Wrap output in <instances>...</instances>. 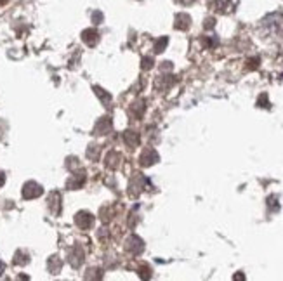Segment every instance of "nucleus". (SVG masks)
Listing matches in <instances>:
<instances>
[{
	"label": "nucleus",
	"instance_id": "6e6552de",
	"mask_svg": "<svg viewBox=\"0 0 283 281\" xmlns=\"http://www.w3.org/2000/svg\"><path fill=\"white\" fill-rule=\"evenodd\" d=\"M4 183H5V175L2 174V172H0V186H2Z\"/></svg>",
	"mask_w": 283,
	"mask_h": 281
},
{
	"label": "nucleus",
	"instance_id": "7ed1b4c3",
	"mask_svg": "<svg viewBox=\"0 0 283 281\" xmlns=\"http://www.w3.org/2000/svg\"><path fill=\"white\" fill-rule=\"evenodd\" d=\"M157 160H158L157 153H155L153 149H148V151H144V155L141 156V164L142 165H153Z\"/></svg>",
	"mask_w": 283,
	"mask_h": 281
},
{
	"label": "nucleus",
	"instance_id": "20e7f679",
	"mask_svg": "<svg viewBox=\"0 0 283 281\" xmlns=\"http://www.w3.org/2000/svg\"><path fill=\"white\" fill-rule=\"evenodd\" d=\"M189 23H191V19H189V16H186V14H179L176 18V28H177V30H186V28L189 26Z\"/></svg>",
	"mask_w": 283,
	"mask_h": 281
},
{
	"label": "nucleus",
	"instance_id": "0eeeda50",
	"mask_svg": "<svg viewBox=\"0 0 283 281\" xmlns=\"http://www.w3.org/2000/svg\"><path fill=\"white\" fill-rule=\"evenodd\" d=\"M165 44H167V38H162V40H158L157 42V47H155V52H162L165 47Z\"/></svg>",
	"mask_w": 283,
	"mask_h": 281
},
{
	"label": "nucleus",
	"instance_id": "1a4fd4ad",
	"mask_svg": "<svg viewBox=\"0 0 283 281\" xmlns=\"http://www.w3.org/2000/svg\"><path fill=\"white\" fill-rule=\"evenodd\" d=\"M5 2H7V0H0V5H2V4H5Z\"/></svg>",
	"mask_w": 283,
	"mask_h": 281
},
{
	"label": "nucleus",
	"instance_id": "f257e3e1",
	"mask_svg": "<svg viewBox=\"0 0 283 281\" xmlns=\"http://www.w3.org/2000/svg\"><path fill=\"white\" fill-rule=\"evenodd\" d=\"M44 193V189H42V186L40 184H37V183H26L23 186V196L26 198V200H31V198H39L40 194Z\"/></svg>",
	"mask_w": 283,
	"mask_h": 281
},
{
	"label": "nucleus",
	"instance_id": "39448f33",
	"mask_svg": "<svg viewBox=\"0 0 283 281\" xmlns=\"http://www.w3.org/2000/svg\"><path fill=\"white\" fill-rule=\"evenodd\" d=\"M82 37H84V40L89 44V46H94V44L97 42V31L96 30H85L84 33H82Z\"/></svg>",
	"mask_w": 283,
	"mask_h": 281
},
{
	"label": "nucleus",
	"instance_id": "423d86ee",
	"mask_svg": "<svg viewBox=\"0 0 283 281\" xmlns=\"http://www.w3.org/2000/svg\"><path fill=\"white\" fill-rule=\"evenodd\" d=\"M230 2H231V0H214L215 7H217L219 11H226V7L230 5Z\"/></svg>",
	"mask_w": 283,
	"mask_h": 281
},
{
	"label": "nucleus",
	"instance_id": "f03ea898",
	"mask_svg": "<svg viewBox=\"0 0 283 281\" xmlns=\"http://www.w3.org/2000/svg\"><path fill=\"white\" fill-rule=\"evenodd\" d=\"M75 222H77V226L80 229H89L94 224V217L89 212H78L77 217H75Z\"/></svg>",
	"mask_w": 283,
	"mask_h": 281
}]
</instances>
